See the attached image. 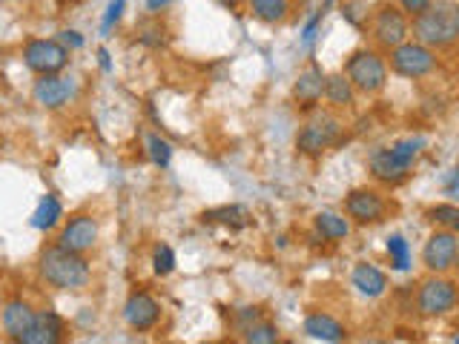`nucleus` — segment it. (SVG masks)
I'll use <instances>...</instances> for the list:
<instances>
[{
  "label": "nucleus",
  "instance_id": "1",
  "mask_svg": "<svg viewBox=\"0 0 459 344\" xmlns=\"http://www.w3.org/2000/svg\"><path fill=\"white\" fill-rule=\"evenodd\" d=\"M413 40L425 43L434 52L454 49L459 43V4L454 0H430V6L413 14Z\"/></svg>",
  "mask_w": 459,
  "mask_h": 344
},
{
  "label": "nucleus",
  "instance_id": "2",
  "mask_svg": "<svg viewBox=\"0 0 459 344\" xmlns=\"http://www.w3.org/2000/svg\"><path fill=\"white\" fill-rule=\"evenodd\" d=\"M38 272L49 287H55V290H66V293L83 290L92 276L90 264H86V258L81 253H69L64 247H57V244L49 250H43L40 262H38Z\"/></svg>",
  "mask_w": 459,
  "mask_h": 344
},
{
  "label": "nucleus",
  "instance_id": "3",
  "mask_svg": "<svg viewBox=\"0 0 459 344\" xmlns=\"http://www.w3.org/2000/svg\"><path fill=\"white\" fill-rule=\"evenodd\" d=\"M425 150V138L422 135H411L402 138L391 147H382L370 155V176L382 181V184H402L411 176V167L416 164V158Z\"/></svg>",
  "mask_w": 459,
  "mask_h": 344
},
{
  "label": "nucleus",
  "instance_id": "4",
  "mask_svg": "<svg viewBox=\"0 0 459 344\" xmlns=\"http://www.w3.org/2000/svg\"><path fill=\"white\" fill-rule=\"evenodd\" d=\"M344 75H348L356 92L377 95L387 83V61L373 49H359L344 64Z\"/></svg>",
  "mask_w": 459,
  "mask_h": 344
},
{
  "label": "nucleus",
  "instance_id": "5",
  "mask_svg": "<svg viewBox=\"0 0 459 344\" xmlns=\"http://www.w3.org/2000/svg\"><path fill=\"white\" fill-rule=\"evenodd\" d=\"M459 305V287L451 279H442L439 272H430L416 290V310L425 319H437V315H448Z\"/></svg>",
  "mask_w": 459,
  "mask_h": 344
},
{
  "label": "nucleus",
  "instance_id": "6",
  "mask_svg": "<svg viewBox=\"0 0 459 344\" xmlns=\"http://www.w3.org/2000/svg\"><path fill=\"white\" fill-rule=\"evenodd\" d=\"M387 66H391V72L399 78L420 81L437 69V52L420 40H405V43H399L396 49H391V64Z\"/></svg>",
  "mask_w": 459,
  "mask_h": 344
},
{
  "label": "nucleus",
  "instance_id": "7",
  "mask_svg": "<svg viewBox=\"0 0 459 344\" xmlns=\"http://www.w3.org/2000/svg\"><path fill=\"white\" fill-rule=\"evenodd\" d=\"M370 35L382 49H396L399 43H405L411 35L408 14L396 6H379L370 18Z\"/></svg>",
  "mask_w": 459,
  "mask_h": 344
},
{
  "label": "nucleus",
  "instance_id": "8",
  "mask_svg": "<svg viewBox=\"0 0 459 344\" xmlns=\"http://www.w3.org/2000/svg\"><path fill=\"white\" fill-rule=\"evenodd\" d=\"M342 133V124L333 118V115H313V118L301 126V133L296 135V147L299 152H305V155H322L325 150H330L336 143Z\"/></svg>",
  "mask_w": 459,
  "mask_h": 344
},
{
  "label": "nucleus",
  "instance_id": "9",
  "mask_svg": "<svg viewBox=\"0 0 459 344\" xmlns=\"http://www.w3.org/2000/svg\"><path fill=\"white\" fill-rule=\"evenodd\" d=\"M23 64L38 72V75H52V72H64L69 64V49L61 40H43L35 38L23 47Z\"/></svg>",
  "mask_w": 459,
  "mask_h": 344
},
{
  "label": "nucleus",
  "instance_id": "10",
  "mask_svg": "<svg viewBox=\"0 0 459 344\" xmlns=\"http://www.w3.org/2000/svg\"><path fill=\"white\" fill-rule=\"evenodd\" d=\"M456 258H459V236L451 233V229H437L430 233V238L425 241L422 247V264L428 272H448L451 267H456Z\"/></svg>",
  "mask_w": 459,
  "mask_h": 344
},
{
  "label": "nucleus",
  "instance_id": "11",
  "mask_svg": "<svg viewBox=\"0 0 459 344\" xmlns=\"http://www.w3.org/2000/svg\"><path fill=\"white\" fill-rule=\"evenodd\" d=\"M385 212H387V201L382 198V193L370 190V186L351 190L348 198H344V215L359 227L379 224L385 219Z\"/></svg>",
  "mask_w": 459,
  "mask_h": 344
},
{
  "label": "nucleus",
  "instance_id": "12",
  "mask_svg": "<svg viewBox=\"0 0 459 344\" xmlns=\"http://www.w3.org/2000/svg\"><path fill=\"white\" fill-rule=\"evenodd\" d=\"M124 322L135 333H147L161 322V305L147 290H133L124 301Z\"/></svg>",
  "mask_w": 459,
  "mask_h": 344
},
{
  "label": "nucleus",
  "instance_id": "13",
  "mask_svg": "<svg viewBox=\"0 0 459 344\" xmlns=\"http://www.w3.org/2000/svg\"><path fill=\"white\" fill-rule=\"evenodd\" d=\"M98 241V221L92 215H75L64 224V229L57 233V247H64L69 253H90Z\"/></svg>",
  "mask_w": 459,
  "mask_h": 344
},
{
  "label": "nucleus",
  "instance_id": "14",
  "mask_svg": "<svg viewBox=\"0 0 459 344\" xmlns=\"http://www.w3.org/2000/svg\"><path fill=\"white\" fill-rule=\"evenodd\" d=\"M72 92H75V86H72V81L64 78L61 72H52V75H38V81L32 86L35 104L43 107V109H61V107H66Z\"/></svg>",
  "mask_w": 459,
  "mask_h": 344
},
{
  "label": "nucleus",
  "instance_id": "15",
  "mask_svg": "<svg viewBox=\"0 0 459 344\" xmlns=\"http://www.w3.org/2000/svg\"><path fill=\"white\" fill-rule=\"evenodd\" d=\"M66 333V324L57 313L52 310H40L35 315V324L21 336V344H57Z\"/></svg>",
  "mask_w": 459,
  "mask_h": 344
},
{
  "label": "nucleus",
  "instance_id": "16",
  "mask_svg": "<svg viewBox=\"0 0 459 344\" xmlns=\"http://www.w3.org/2000/svg\"><path fill=\"white\" fill-rule=\"evenodd\" d=\"M35 315H38V310H32V305H29V301L12 298L9 305L4 307V315H0V322H4V333L12 341H21V336L35 324Z\"/></svg>",
  "mask_w": 459,
  "mask_h": 344
},
{
  "label": "nucleus",
  "instance_id": "17",
  "mask_svg": "<svg viewBox=\"0 0 459 344\" xmlns=\"http://www.w3.org/2000/svg\"><path fill=\"white\" fill-rule=\"evenodd\" d=\"M325 92V75L319 66H310L305 72H299V78L293 83V98L299 100L305 109H313L322 100Z\"/></svg>",
  "mask_w": 459,
  "mask_h": 344
},
{
  "label": "nucleus",
  "instance_id": "18",
  "mask_svg": "<svg viewBox=\"0 0 459 344\" xmlns=\"http://www.w3.org/2000/svg\"><path fill=\"white\" fill-rule=\"evenodd\" d=\"M351 284L368 298H379L387 290V276L370 262H359L351 272Z\"/></svg>",
  "mask_w": 459,
  "mask_h": 344
},
{
  "label": "nucleus",
  "instance_id": "19",
  "mask_svg": "<svg viewBox=\"0 0 459 344\" xmlns=\"http://www.w3.org/2000/svg\"><path fill=\"white\" fill-rule=\"evenodd\" d=\"M301 330H305V336H310L316 341H344L348 339L344 324L336 322L333 315H327V313H310L305 319V324H301Z\"/></svg>",
  "mask_w": 459,
  "mask_h": 344
},
{
  "label": "nucleus",
  "instance_id": "20",
  "mask_svg": "<svg viewBox=\"0 0 459 344\" xmlns=\"http://www.w3.org/2000/svg\"><path fill=\"white\" fill-rule=\"evenodd\" d=\"M322 98L333 109H351L353 100H356V90H353V83L348 81L344 72H333V75H325V92H322Z\"/></svg>",
  "mask_w": 459,
  "mask_h": 344
},
{
  "label": "nucleus",
  "instance_id": "21",
  "mask_svg": "<svg viewBox=\"0 0 459 344\" xmlns=\"http://www.w3.org/2000/svg\"><path fill=\"white\" fill-rule=\"evenodd\" d=\"M313 229L319 233L325 241H344L351 236V219H344L339 212H316L313 215Z\"/></svg>",
  "mask_w": 459,
  "mask_h": 344
},
{
  "label": "nucleus",
  "instance_id": "22",
  "mask_svg": "<svg viewBox=\"0 0 459 344\" xmlns=\"http://www.w3.org/2000/svg\"><path fill=\"white\" fill-rule=\"evenodd\" d=\"M247 9L262 23H281L290 14V0H247Z\"/></svg>",
  "mask_w": 459,
  "mask_h": 344
},
{
  "label": "nucleus",
  "instance_id": "23",
  "mask_svg": "<svg viewBox=\"0 0 459 344\" xmlns=\"http://www.w3.org/2000/svg\"><path fill=\"white\" fill-rule=\"evenodd\" d=\"M204 221L210 224H221V227H230V229H244L253 219H250V210L247 207H238V204H230V207H219V210H210L201 215Z\"/></svg>",
  "mask_w": 459,
  "mask_h": 344
},
{
  "label": "nucleus",
  "instance_id": "24",
  "mask_svg": "<svg viewBox=\"0 0 459 344\" xmlns=\"http://www.w3.org/2000/svg\"><path fill=\"white\" fill-rule=\"evenodd\" d=\"M61 219H64L61 201H57L55 195H43V198H40V204L35 207L32 221H29V224H32L35 229H40V233H47V229H52Z\"/></svg>",
  "mask_w": 459,
  "mask_h": 344
},
{
  "label": "nucleus",
  "instance_id": "25",
  "mask_svg": "<svg viewBox=\"0 0 459 344\" xmlns=\"http://www.w3.org/2000/svg\"><path fill=\"white\" fill-rule=\"evenodd\" d=\"M241 339L247 341V344H276L279 341V330L273 322H264V319H258L253 324H247L241 330Z\"/></svg>",
  "mask_w": 459,
  "mask_h": 344
},
{
  "label": "nucleus",
  "instance_id": "26",
  "mask_svg": "<svg viewBox=\"0 0 459 344\" xmlns=\"http://www.w3.org/2000/svg\"><path fill=\"white\" fill-rule=\"evenodd\" d=\"M428 221H434L442 229H451V233L459 236V204H437L430 207L428 212Z\"/></svg>",
  "mask_w": 459,
  "mask_h": 344
},
{
  "label": "nucleus",
  "instance_id": "27",
  "mask_svg": "<svg viewBox=\"0 0 459 344\" xmlns=\"http://www.w3.org/2000/svg\"><path fill=\"white\" fill-rule=\"evenodd\" d=\"M387 258H391L394 270L405 272L411 267V247H408V241L394 233L391 238H387Z\"/></svg>",
  "mask_w": 459,
  "mask_h": 344
},
{
  "label": "nucleus",
  "instance_id": "28",
  "mask_svg": "<svg viewBox=\"0 0 459 344\" xmlns=\"http://www.w3.org/2000/svg\"><path fill=\"white\" fill-rule=\"evenodd\" d=\"M147 155H150V161L155 167H169L172 161V147H169V141H164L161 135H147Z\"/></svg>",
  "mask_w": 459,
  "mask_h": 344
},
{
  "label": "nucleus",
  "instance_id": "29",
  "mask_svg": "<svg viewBox=\"0 0 459 344\" xmlns=\"http://www.w3.org/2000/svg\"><path fill=\"white\" fill-rule=\"evenodd\" d=\"M152 270L158 276H169L176 270V253H172L169 244H158L155 253H152Z\"/></svg>",
  "mask_w": 459,
  "mask_h": 344
},
{
  "label": "nucleus",
  "instance_id": "30",
  "mask_svg": "<svg viewBox=\"0 0 459 344\" xmlns=\"http://www.w3.org/2000/svg\"><path fill=\"white\" fill-rule=\"evenodd\" d=\"M124 4H126V0H109L107 14H104V23H100V29H104V32H109V29L121 21V14H124Z\"/></svg>",
  "mask_w": 459,
  "mask_h": 344
},
{
  "label": "nucleus",
  "instance_id": "31",
  "mask_svg": "<svg viewBox=\"0 0 459 344\" xmlns=\"http://www.w3.org/2000/svg\"><path fill=\"white\" fill-rule=\"evenodd\" d=\"M442 193L448 195L451 201H459V167H454V169L448 172V178H445Z\"/></svg>",
  "mask_w": 459,
  "mask_h": 344
},
{
  "label": "nucleus",
  "instance_id": "32",
  "mask_svg": "<svg viewBox=\"0 0 459 344\" xmlns=\"http://www.w3.org/2000/svg\"><path fill=\"white\" fill-rule=\"evenodd\" d=\"M322 21H325V9H319L313 14V18L307 21V26H305V32H301V38H305V43H313V38H316V32H319V26H322Z\"/></svg>",
  "mask_w": 459,
  "mask_h": 344
},
{
  "label": "nucleus",
  "instance_id": "33",
  "mask_svg": "<svg viewBox=\"0 0 459 344\" xmlns=\"http://www.w3.org/2000/svg\"><path fill=\"white\" fill-rule=\"evenodd\" d=\"M359 9H362V4H351V6H344V9H342V14H344V18H348L353 26H362V21H368V14H370V12H359Z\"/></svg>",
  "mask_w": 459,
  "mask_h": 344
},
{
  "label": "nucleus",
  "instance_id": "34",
  "mask_svg": "<svg viewBox=\"0 0 459 344\" xmlns=\"http://www.w3.org/2000/svg\"><path fill=\"white\" fill-rule=\"evenodd\" d=\"M430 6V0H399V9L405 12V14H420V12H425Z\"/></svg>",
  "mask_w": 459,
  "mask_h": 344
},
{
  "label": "nucleus",
  "instance_id": "35",
  "mask_svg": "<svg viewBox=\"0 0 459 344\" xmlns=\"http://www.w3.org/2000/svg\"><path fill=\"white\" fill-rule=\"evenodd\" d=\"M258 319H262V310H258V307H244V310L238 313L241 330L247 327V324H253V322H258Z\"/></svg>",
  "mask_w": 459,
  "mask_h": 344
},
{
  "label": "nucleus",
  "instance_id": "36",
  "mask_svg": "<svg viewBox=\"0 0 459 344\" xmlns=\"http://www.w3.org/2000/svg\"><path fill=\"white\" fill-rule=\"evenodd\" d=\"M61 40H64V47L69 49H78V47H83V38L78 35V32H61Z\"/></svg>",
  "mask_w": 459,
  "mask_h": 344
},
{
  "label": "nucleus",
  "instance_id": "37",
  "mask_svg": "<svg viewBox=\"0 0 459 344\" xmlns=\"http://www.w3.org/2000/svg\"><path fill=\"white\" fill-rule=\"evenodd\" d=\"M172 4V0H147V12H152V14H158L161 9H167Z\"/></svg>",
  "mask_w": 459,
  "mask_h": 344
},
{
  "label": "nucleus",
  "instance_id": "38",
  "mask_svg": "<svg viewBox=\"0 0 459 344\" xmlns=\"http://www.w3.org/2000/svg\"><path fill=\"white\" fill-rule=\"evenodd\" d=\"M98 61H100V69H104V72L112 69V64H109V52H107V49H98Z\"/></svg>",
  "mask_w": 459,
  "mask_h": 344
},
{
  "label": "nucleus",
  "instance_id": "39",
  "mask_svg": "<svg viewBox=\"0 0 459 344\" xmlns=\"http://www.w3.org/2000/svg\"><path fill=\"white\" fill-rule=\"evenodd\" d=\"M215 4L224 6V9H236V6L241 4V0H215Z\"/></svg>",
  "mask_w": 459,
  "mask_h": 344
},
{
  "label": "nucleus",
  "instance_id": "40",
  "mask_svg": "<svg viewBox=\"0 0 459 344\" xmlns=\"http://www.w3.org/2000/svg\"><path fill=\"white\" fill-rule=\"evenodd\" d=\"M451 341H454V344H459V330H456V333L451 336Z\"/></svg>",
  "mask_w": 459,
  "mask_h": 344
}]
</instances>
